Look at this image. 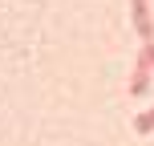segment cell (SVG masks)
<instances>
[{
	"label": "cell",
	"instance_id": "obj_1",
	"mask_svg": "<svg viewBox=\"0 0 154 146\" xmlns=\"http://www.w3.org/2000/svg\"><path fill=\"white\" fill-rule=\"evenodd\" d=\"M150 73H154V57L142 49V57H138V65H134V81H130V93L138 98V93H146V85H150Z\"/></svg>",
	"mask_w": 154,
	"mask_h": 146
},
{
	"label": "cell",
	"instance_id": "obj_2",
	"mask_svg": "<svg viewBox=\"0 0 154 146\" xmlns=\"http://www.w3.org/2000/svg\"><path fill=\"white\" fill-rule=\"evenodd\" d=\"M134 4V24H138V37L142 41H154V24H150V12H146V0H130Z\"/></svg>",
	"mask_w": 154,
	"mask_h": 146
},
{
	"label": "cell",
	"instance_id": "obj_3",
	"mask_svg": "<svg viewBox=\"0 0 154 146\" xmlns=\"http://www.w3.org/2000/svg\"><path fill=\"white\" fill-rule=\"evenodd\" d=\"M134 130H138V134H154V110H150V114H142L138 122H134Z\"/></svg>",
	"mask_w": 154,
	"mask_h": 146
},
{
	"label": "cell",
	"instance_id": "obj_4",
	"mask_svg": "<svg viewBox=\"0 0 154 146\" xmlns=\"http://www.w3.org/2000/svg\"><path fill=\"white\" fill-rule=\"evenodd\" d=\"M146 53H150V57H154V41H146Z\"/></svg>",
	"mask_w": 154,
	"mask_h": 146
}]
</instances>
